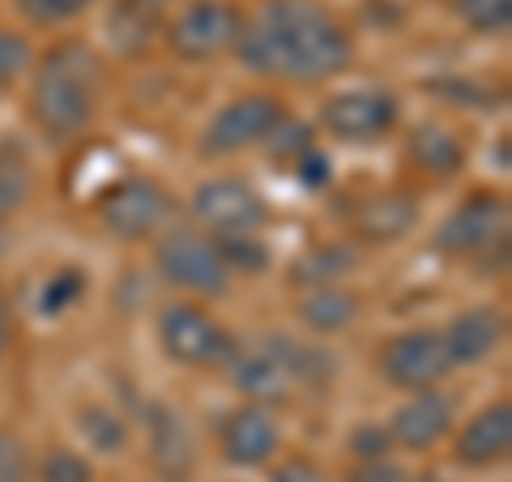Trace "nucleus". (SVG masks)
Returning a JSON list of instances; mask_svg holds the SVG:
<instances>
[{
  "mask_svg": "<svg viewBox=\"0 0 512 482\" xmlns=\"http://www.w3.org/2000/svg\"><path fill=\"white\" fill-rule=\"evenodd\" d=\"M235 56L269 82H329L350 69L355 39L320 0H265L244 22Z\"/></svg>",
  "mask_w": 512,
  "mask_h": 482,
  "instance_id": "nucleus-1",
  "label": "nucleus"
},
{
  "mask_svg": "<svg viewBox=\"0 0 512 482\" xmlns=\"http://www.w3.org/2000/svg\"><path fill=\"white\" fill-rule=\"evenodd\" d=\"M103 107V60L86 39H64L30 77V120L47 141H73Z\"/></svg>",
  "mask_w": 512,
  "mask_h": 482,
  "instance_id": "nucleus-2",
  "label": "nucleus"
},
{
  "mask_svg": "<svg viewBox=\"0 0 512 482\" xmlns=\"http://www.w3.org/2000/svg\"><path fill=\"white\" fill-rule=\"evenodd\" d=\"M227 372L235 380V389L244 397H252L256 406H278V401H291L299 389H320V384H329L333 359L320 346L269 333L252 346H239Z\"/></svg>",
  "mask_w": 512,
  "mask_h": 482,
  "instance_id": "nucleus-3",
  "label": "nucleus"
},
{
  "mask_svg": "<svg viewBox=\"0 0 512 482\" xmlns=\"http://www.w3.org/2000/svg\"><path fill=\"white\" fill-rule=\"evenodd\" d=\"M158 342L171 363L192 367V372H222L239 350L235 333L197 303H167L158 312Z\"/></svg>",
  "mask_w": 512,
  "mask_h": 482,
  "instance_id": "nucleus-4",
  "label": "nucleus"
},
{
  "mask_svg": "<svg viewBox=\"0 0 512 482\" xmlns=\"http://www.w3.org/2000/svg\"><path fill=\"white\" fill-rule=\"evenodd\" d=\"M154 265L175 291H188V295H201V299H218V295L231 291V269L222 265L218 244L192 227H175L158 239Z\"/></svg>",
  "mask_w": 512,
  "mask_h": 482,
  "instance_id": "nucleus-5",
  "label": "nucleus"
},
{
  "mask_svg": "<svg viewBox=\"0 0 512 482\" xmlns=\"http://www.w3.org/2000/svg\"><path fill=\"white\" fill-rule=\"evenodd\" d=\"M244 9L235 0H192L167 26V47L188 64L218 60L239 47L244 35Z\"/></svg>",
  "mask_w": 512,
  "mask_h": 482,
  "instance_id": "nucleus-6",
  "label": "nucleus"
},
{
  "mask_svg": "<svg viewBox=\"0 0 512 482\" xmlns=\"http://www.w3.org/2000/svg\"><path fill=\"white\" fill-rule=\"evenodd\" d=\"M171 210H175L171 192L158 180H146V175H133V180L111 184L99 197V205H94L103 231L111 239H120V244H141V239L158 235L167 227Z\"/></svg>",
  "mask_w": 512,
  "mask_h": 482,
  "instance_id": "nucleus-7",
  "label": "nucleus"
},
{
  "mask_svg": "<svg viewBox=\"0 0 512 482\" xmlns=\"http://www.w3.org/2000/svg\"><path fill=\"white\" fill-rule=\"evenodd\" d=\"M436 252L453 261H474L508 244V201L500 192H470L436 227Z\"/></svg>",
  "mask_w": 512,
  "mask_h": 482,
  "instance_id": "nucleus-8",
  "label": "nucleus"
},
{
  "mask_svg": "<svg viewBox=\"0 0 512 482\" xmlns=\"http://www.w3.org/2000/svg\"><path fill=\"white\" fill-rule=\"evenodd\" d=\"M402 120V103L389 90L376 86H359V90H342L320 107V128L329 137L346 141V146H376L384 141Z\"/></svg>",
  "mask_w": 512,
  "mask_h": 482,
  "instance_id": "nucleus-9",
  "label": "nucleus"
},
{
  "mask_svg": "<svg viewBox=\"0 0 512 482\" xmlns=\"http://www.w3.org/2000/svg\"><path fill=\"white\" fill-rule=\"evenodd\" d=\"M282 124V103L274 94H239L222 111H214V120L201 133V154L205 158H231L265 146L269 133Z\"/></svg>",
  "mask_w": 512,
  "mask_h": 482,
  "instance_id": "nucleus-10",
  "label": "nucleus"
},
{
  "mask_svg": "<svg viewBox=\"0 0 512 482\" xmlns=\"http://www.w3.org/2000/svg\"><path fill=\"white\" fill-rule=\"evenodd\" d=\"M188 210L214 239L218 235H256V231H265V222H269L265 197L248 180H239V175L205 180L197 192H192Z\"/></svg>",
  "mask_w": 512,
  "mask_h": 482,
  "instance_id": "nucleus-11",
  "label": "nucleus"
},
{
  "mask_svg": "<svg viewBox=\"0 0 512 482\" xmlns=\"http://www.w3.org/2000/svg\"><path fill=\"white\" fill-rule=\"evenodd\" d=\"M453 372V359L444 350L440 329H406L397 333L380 355V376L393 384V389L406 393H423L436 389V384Z\"/></svg>",
  "mask_w": 512,
  "mask_h": 482,
  "instance_id": "nucleus-12",
  "label": "nucleus"
},
{
  "mask_svg": "<svg viewBox=\"0 0 512 482\" xmlns=\"http://www.w3.org/2000/svg\"><path fill=\"white\" fill-rule=\"evenodd\" d=\"M419 222V201L410 192H397V188H384V192H367L363 201H355L350 210V235L367 248H384V244H397L406 239Z\"/></svg>",
  "mask_w": 512,
  "mask_h": 482,
  "instance_id": "nucleus-13",
  "label": "nucleus"
},
{
  "mask_svg": "<svg viewBox=\"0 0 512 482\" xmlns=\"http://www.w3.org/2000/svg\"><path fill=\"white\" fill-rule=\"evenodd\" d=\"M282 448V427L274 419V410L269 406H239L227 414V423H222V457L239 470H256V465L274 461V453Z\"/></svg>",
  "mask_w": 512,
  "mask_h": 482,
  "instance_id": "nucleus-14",
  "label": "nucleus"
},
{
  "mask_svg": "<svg viewBox=\"0 0 512 482\" xmlns=\"http://www.w3.org/2000/svg\"><path fill=\"white\" fill-rule=\"evenodd\" d=\"M389 440L406 453H427L436 448L448 431H453V397L440 389H423L414 393L402 410H393V419L384 423Z\"/></svg>",
  "mask_w": 512,
  "mask_h": 482,
  "instance_id": "nucleus-15",
  "label": "nucleus"
},
{
  "mask_svg": "<svg viewBox=\"0 0 512 482\" xmlns=\"http://www.w3.org/2000/svg\"><path fill=\"white\" fill-rule=\"evenodd\" d=\"M440 337H444V350H448V359H453V367H474V363H483L500 350L504 312L491 308V303H478V308L461 312Z\"/></svg>",
  "mask_w": 512,
  "mask_h": 482,
  "instance_id": "nucleus-16",
  "label": "nucleus"
},
{
  "mask_svg": "<svg viewBox=\"0 0 512 482\" xmlns=\"http://www.w3.org/2000/svg\"><path fill=\"white\" fill-rule=\"evenodd\" d=\"M508 448H512V406L508 401H495V406L478 410L474 419L461 427L453 457L461 465H470V470H487V465L508 457Z\"/></svg>",
  "mask_w": 512,
  "mask_h": 482,
  "instance_id": "nucleus-17",
  "label": "nucleus"
},
{
  "mask_svg": "<svg viewBox=\"0 0 512 482\" xmlns=\"http://www.w3.org/2000/svg\"><path fill=\"white\" fill-rule=\"evenodd\" d=\"M406 154L423 175H431V180H448V175H457L466 167V141H461L457 128H448L440 120H427V124L414 128L410 141H406Z\"/></svg>",
  "mask_w": 512,
  "mask_h": 482,
  "instance_id": "nucleus-18",
  "label": "nucleus"
},
{
  "mask_svg": "<svg viewBox=\"0 0 512 482\" xmlns=\"http://www.w3.org/2000/svg\"><path fill=\"white\" fill-rule=\"evenodd\" d=\"M359 316H363V303L346 286H316V291L299 299V320L312 333H325V337L350 329Z\"/></svg>",
  "mask_w": 512,
  "mask_h": 482,
  "instance_id": "nucleus-19",
  "label": "nucleus"
},
{
  "mask_svg": "<svg viewBox=\"0 0 512 482\" xmlns=\"http://www.w3.org/2000/svg\"><path fill=\"white\" fill-rule=\"evenodd\" d=\"M355 265H359V248L355 244H316L295 261L291 282L308 286V291H316V286H342V278Z\"/></svg>",
  "mask_w": 512,
  "mask_h": 482,
  "instance_id": "nucleus-20",
  "label": "nucleus"
},
{
  "mask_svg": "<svg viewBox=\"0 0 512 482\" xmlns=\"http://www.w3.org/2000/svg\"><path fill=\"white\" fill-rule=\"evenodd\" d=\"M86 291H90L86 269L64 265V269H56V273H47V282H43V291H39V316L56 320V316H64V312H73L77 303L86 299Z\"/></svg>",
  "mask_w": 512,
  "mask_h": 482,
  "instance_id": "nucleus-21",
  "label": "nucleus"
},
{
  "mask_svg": "<svg viewBox=\"0 0 512 482\" xmlns=\"http://www.w3.org/2000/svg\"><path fill=\"white\" fill-rule=\"evenodd\" d=\"M150 414H154L150 427H154V453H158V461H163L167 470H180V465H188L192 461V436H188V427L180 423V414L167 410V406H158Z\"/></svg>",
  "mask_w": 512,
  "mask_h": 482,
  "instance_id": "nucleus-22",
  "label": "nucleus"
},
{
  "mask_svg": "<svg viewBox=\"0 0 512 482\" xmlns=\"http://www.w3.org/2000/svg\"><path fill=\"white\" fill-rule=\"evenodd\" d=\"M453 18L474 35H504L512 26V0H453Z\"/></svg>",
  "mask_w": 512,
  "mask_h": 482,
  "instance_id": "nucleus-23",
  "label": "nucleus"
},
{
  "mask_svg": "<svg viewBox=\"0 0 512 482\" xmlns=\"http://www.w3.org/2000/svg\"><path fill=\"white\" fill-rule=\"evenodd\" d=\"M35 197V175L18 158H0V227L18 218Z\"/></svg>",
  "mask_w": 512,
  "mask_h": 482,
  "instance_id": "nucleus-24",
  "label": "nucleus"
},
{
  "mask_svg": "<svg viewBox=\"0 0 512 482\" xmlns=\"http://www.w3.org/2000/svg\"><path fill=\"white\" fill-rule=\"evenodd\" d=\"M77 431H82L86 444L99 448V453H124V444H128L120 414H111L107 406H86L77 414Z\"/></svg>",
  "mask_w": 512,
  "mask_h": 482,
  "instance_id": "nucleus-25",
  "label": "nucleus"
},
{
  "mask_svg": "<svg viewBox=\"0 0 512 482\" xmlns=\"http://www.w3.org/2000/svg\"><path fill=\"white\" fill-rule=\"evenodd\" d=\"M214 244H218L222 265L231 273H265L269 269V244L261 235H218Z\"/></svg>",
  "mask_w": 512,
  "mask_h": 482,
  "instance_id": "nucleus-26",
  "label": "nucleus"
},
{
  "mask_svg": "<svg viewBox=\"0 0 512 482\" xmlns=\"http://www.w3.org/2000/svg\"><path fill=\"white\" fill-rule=\"evenodd\" d=\"M99 0H18V9L26 13L35 26L52 30V26H64V22H77L86 9H94Z\"/></svg>",
  "mask_w": 512,
  "mask_h": 482,
  "instance_id": "nucleus-27",
  "label": "nucleus"
},
{
  "mask_svg": "<svg viewBox=\"0 0 512 482\" xmlns=\"http://www.w3.org/2000/svg\"><path fill=\"white\" fill-rule=\"evenodd\" d=\"M94 470L82 453L73 448H52L43 461H39V482H90Z\"/></svg>",
  "mask_w": 512,
  "mask_h": 482,
  "instance_id": "nucleus-28",
  "label": "nucleus"
},
{
  "mask_svg": "<svg viewBox=\"0 0 512 482\" xmlns=\"http://www.w3.org/2000/svg\"><path fill=\"white\" fill-rule=\"evenodd\" d=\"M30 64H35V52H30L26 35H18V30H0V90L13 86L22 73H30Z\"/></svg>",
  "mask_w": 512,
  "mask_h": 482,
  "instance_id": "nucleus-29",
  "label": "nucleus"
},
{
  "mask_svg": "<svg viewBox=\"0 0 512 482\" xmlns=\"http://www.w3.org/2000/svg\"><path fill=\"white\" fill-rule=\"evenodd\" d=\"M269 150H274V158L278 163H295V158L303 154V150H312L316 141H312V128L308 124H299V120H291V124H278L274 133H269V141H265Z\"/></svg>",
  "mask_w": 512,
  "mask_h": 482,
  "instance_id": "nucleus-30",
  "label": "nucleus"
},
{
  "mask_svg": "<svg viewBox=\"0 0 512 482\" xmlns=\"http://www.w3.org/2000/svg\"><path fill=\"white\" fill-rule=\"evenodd\" d=\"M0 482H30V453L18 431L0 427Z\"/></svg>",
  "mask_w": 512,
  "mask_h": 482,
  "instance_id": "nucleus-31",
  "label": "nucleus"
},
{
  "mask_svg": "<svg viewBox=\"0 0 512 482\" xmlns=\"http://www.w3.org/2000/svg\"><path fill=\"white\" fill-rule=\"evenodd\" d=\"M291 175H295L303 188H329V180H333V163H329V154H325V150L312 146V150H303L295 163H291Z\"/></svg>",
  "mask_w": 512,
  "mask_h": 482,
  "instance_id": "nucleus-32",
  "label": "nucleus"
},
{
  "mask_svg": "<svg viewBox=\"0 0 512 482\" xmlns=\"http://www.w3.org/2000/svg\"><path fill=\"white\" fill-rule=\"evenodd\" d=\"M389 431L384 427H359L355 436H350V453H355L359 461H380V457H389Z\"/></svg>",
  "mask_w": 512,
  "mask_h": 482,
  "instance_id": "nucleus-33",
  "label": "nucleus"
},
{
  "mask_svg": "<svg viewBox=\"0 0 512 482\" xmlns=\"http://www.w3.org/2000/svg\"><path fill=\"white\" fill-rule=\"evenodd\" d=\"M269 482H329V478H325V470H320V465H312L308 457H295V461H286Z\"/></svg>",
  "mask_w": 512,
  "mask_h": 482,
  "instance_id": "nucleus-34",
  "label": "nucleus"
},
{
  "mask_svg": "<svg viewBox=\"0 0 512 482\" xmlns=\"http://www.w3.org/2000/svg\"><path fill=\"white\" fill-rule=\"evenodd\" d=\"M355 482H402V470L389 461V457H380V461H363L359 470H355Z\"/></svg>",
  "mask_w": 512,
  "mask_h": 482,
  "instance_id": "nucleus-35",
  "label": "nucleus"
},
{
  "mask_svg": "<svg viewBox=\"0 0 512 482\" xmlns=\"http://www.w3.org/2000/svg\"><path fill=\"white\" fill-rule=\"evenodd\" d=\"M9 346H13V303L5 295V286H0V359L9 355Z\"/></svg>",
  "mask_w": 512,
  "mask_h": 482,
  "instance_id": "nucleus-36",
  "label": "nucleus"
},
{
  "mask_svg": "<svg viewBox=\"0 0 512 482\" xmlns=\"http://www.w3.org/2000/svg\"><path fill=\"white\" fill-rule=\"evenodd\" d=\"M137 5H146V9H154V13H163V9L171 5V0H137Z\"/></svg>",
  "mask_w": 512,
  "mask_h": 482,
  "instance_id": "nucleus-37",
  "label": "nucleus"
}]
</instances>
